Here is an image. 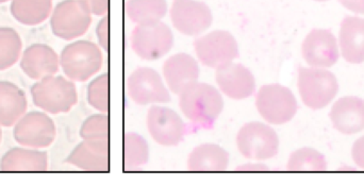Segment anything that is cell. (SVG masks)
<instances>
[{"instance_id":"29","label":"cell","mask_w":364,"mask_h":186,"mask_svg":"<svg viewBox=\"0 0 364 186\" xmlns=\"http://www.w3.org/2000/svg\"><path fill=\"white\" fill-rule=\"evenodd\" d=\"M87 102L100 111L107 113L109 111V75L102 74L94 79L87 87Z\"/></svg>"},{"instance_id":"36","label":"cell","mask_w":364,"mask_h":186,"mask_svg":"<svg viewBox=\"0 0 364 186\" xmlns=\"http://www.w3.org/2000/svg\"><path fill=\"white\" fill-rule=\"evenodd\" d=\"M9 1V0H0V4H4V2Z\"/></svg>"},{"instance_id":"1","label":"cell","mask_w":364,"mask_h":186,"mask_svg":"<svg viewBox=\"0 0 364 186\" xmlns=\"http://www.w3.org/2000/svg\"><path fill=\"white\" fill-rule=\"evenodd\" d=\"M178 96L182 113L197 128L212 127L224 110L222 94L209 83L197 81Z\"/></svg>"},{"instance_id":"26","label":"cell","mask_w":364,"mask_h":186,"mask_svg":"<svg viewBox=\"0 0 364 186\" xmlns=\"http://www.w3.org/2000/svg\"><path fill=\"white\" fill-rule=\"evenodd\" d=\"M149 161V146L146 140L136 132H127L124 138L125 170H136Z\"/></svg>"},{"instance_id":"4","label":"cell","mask_w":364,"mask_h":186,"mask_svg":"<svg viewBox=\"0 0 364 186\" xmlns=\"http://www.w3.org/2000/svg\"><path fill=\"white\" fill-rule=\"evenodd\" d=\"M104 57L95 43L77 40L62 50L60 64L68 79L85 82L95 76L102 66Z\"/></svg>"},{"instance_id":"10","label":"cell","mask_w":364,"mask_h":186,"mask_svg":"<svg viewBox=\"0 0 364 186\" xmlns=\"http://www.w3.org/2000/svg\"><path fill=\"white\" fill-rule=\"evenodd\" d=\"M146 126L153 140L164 147L178 146L188 132L178 113L166 106H151L147 112Z\"/></svg>"},{"instance_id":"6","label":"cell","mask_w":364,"mask_h":186,"mask_svg":"<svg viewBox=\"0 0 364 186\" xmlns=\"http://www.w3.org/2000/svg\"><path fill=\"white\" fill-rule=\"evenodd\" d=\"M237 146L245 159L267 161L279 151V138L273 128L260 121H250L237 132Z\"/></svg>"},{"instance_id":"13","label":"cell","mask_w":364,"mask_h":186,"mask_svg":"<svg viewBox=\"0 0 364 186\" xmlns=\"http://www.w3.org/2000/svg\"><path fill=\"white\" fill-rule=\"evenodd\" d=\"M55 123L48 115L31 112L23 115L14 128V138L18 144L30 148L50 146L55 138Z\"/></svg>"},{"instance_id":"30","label":"cell","mask_w":364,"mask_h":186,"mask_svg":"<svg viewBox=\"0 0 364 186\" xmlns=\"http://www.w3.org/2000/svg\"><path fill=\"white\" fill-rule=\"evenodd\" d=\"M83 140L108 141L109 119L106 114H95L87 119L80 130Z\"/></svg>"},{"instance_id":"33","label":"cell","mask_w":364,"mask_h":186,"mask_svg":"<svg viewBox=\"0 0 364 186\" xmlns=\"http://www.w3.org/2000/svg\"><path fill=\"white\" fill-rule=\"evenodd\" d=\"M352 158L355 164L364 170V136H361L353 145Z\"/></svg>"},{"instance_id":"25","label":"cell","mask_w":364,"mask_h":186,"mask_svg":"<svg viewBox=\"0 0 364 186\" xmlns=\"http://www.w3.org/2000/svg\"><path fill=\"white\" fill-rule=\"evenodd\" d=\"M53 11V0H13V16L27 26H36L46 21Z\"/></svg>"},{"instance_id":"8","label":"cell","mask_w":364,"mask_h":186,"mask_svg":"<svg viewBox=\"0 0 364 186\" xmlns=\"http://www.w3.org/2000/svg\"><path fill=\"white\" fill-rule=\"evenodd\" d=\"M194 50L201 64L218 70L239 58V45L230 32L214 30L194 40Z\"/></svg>"},{"instance_id":"21","label":"cell","mask_w":364,"mask_h":186,"mask_svg":"<svg viewBox=\"0 0 364 186\" xmlns=\"http://www.w3.org/2000/svg\"><path fill=\"white\" fill-rule=\"evenodd\" d=\"M228 165L229 153L214 143L198 145L188 158V170L192 173H223Z\"/></svg>"},{"instance_id":"15","label":"cell","mask_w":364,"mask_h":186,"mask_svg":"<svg viewBox=\"0 0 364 186\" xmlns=\"http://www.w3.org/2000/svg\"><path fill=\"white\" fill-rule=\"evenodd\" d=\"M215 81L220 92L235 100L247 99L256 93L254 74L243 64L230 63L216 70Z\"/></svg>"},{"instance_id":"5","label":"cell","mask_w":364,"mask_h":186,"mask_svg":"<svg viewBox=\"0 0 364 186\" xmlns=\"http://www.w3.org/2000/svg\"><path fill=\"white\" fill-rule=\"evenodd\" d=\"M259 114L272 125H284L294 119L299 110L296 98L289 87L278 83L265 84L256 94Z\"/></svg>"},{"instance_id":"24","label":"cell","mask_w":364,"mask_h":186,"mask_svg":"<svg viewBox=\"0 0 364 186\" xmlns=\"http://www.w3.org/2000/svg\"><path fill=\"white\" fill-rule=\"evenodd\" d=\"M166 0H127L126 14L136 25L161 21L168 13Z\"/></svg>"},{"instance_id":"11","label":"cell","mask_w":364,"mask_h":186,"mask_svg":"<svg viewBox=\"0 0 364 186\" xmlns=\"http://www.w3.org/2000/svg\"><path fill=\"white\" fill-rule=\"evenodd\" d=\"M129 97L139 106L168 104L171 94L157 70L151 67H138L127 79Z\"/></svg>"},{"instance_id":"12","label":"cell","mask_w":364,"mask_h":186,"mask_svg":"<svg viewBox=\"0 0 364 186\" xmlns=\"http://www.w3.org/2000/svg\"><path fill=\"white\" fill-rule=\"evenodd\" d=\"M171 21L175 29L186 36H198L211 27V9L199 0H173Z\"/></svg>"},{"instance_id":"34","label":"cell","mask_w":364,"mask_h":186,"mask_svg":"<svg viewBox=\"0 0 364 186\" xmlns=\"http://www.w3.org/2000/svg\"><path fill=\"white\" fill-rule=\"evenodd\" d=\"M344 8L356 14H364V0H338Z\"/></svg>"},{"instance_id":"27","label":"cell","mask_w":364,"mask_h":186,"mask_svg":"<svg viewBox=\"0 0 364 186\" xmlns=\"http://www.w3.org/2000/svg\"><path fill=\"white\" fill-rule=\"evenodd\" d=\"M287 170L289 172H326L327 162L324 155L320 151L304 147L291 153Z\"/></svg>"},{"instance_id":"35","label":"cell","mask_w":364,"mask_h":186,"mask_svg":"<svg viewBox=\"0 0 364 186\" xmlns=\"http://www.w3.org/2000/svg\"><path fill=\"white\" fill-rule=\"evenodd\" d=\"M235 170H237V172L242 173H260L269 172V168L262 163H247L244 164V165L239 166V168Z\"/></svg>"},{"instance_id":"31","label":"cell","mask_w":364,"mask_h":186,"mask_svg":"<svg viewBox=\"0 0 364 186\" xmlns=\"http://www.w3.org/2000/svg\"><path fill=\"white\" fill-rule=\"evenodd\" d=\"M98 42L105 50H109V17L105 15L96 28Z\"/></svg>"},{"instance_id":"14","label":"cell","mask_w":364,"mask_h":186,"mask_svg":"<svg viewBox=\"0 0 364 186\" xmlns=\"http://www.w3.org/2000/svg\"><path fill=\"white\" fill-rule=\"evenodd\" d=\"M301 55L310 67L329 68L339 60V43L331 30L314 29L301 44Z\"/></svg>"},{"instance_id":"20","label":"cell","mask_w":364,"mask_h":186,"mask_svg":"<svg viewBox=\"0 0 364 186\" xmlns=\"http://www.w3.org/2000/svg\"><path fill=\"white\" fill-rule=\"evenodd\" d=\"M339 48L342 57L350 64L364 62V18L346 16L341 21Z\"/></svg>"},{"instance_id":"7","label":"cell","mask_w":364,"mask_h":186,"mask_svg":"<svg viewBox=\"0 0 364 186\" xmlns=\"http://www.w3.org/2000/svg\"><path fill=\"white\" fill-rule=\"evenodd\" d=\"M174 46L172 29L164 21L136 25L132 33L134 53L145 61H156L170 53Z\"/></svg>"},{"instance_id":"17","label":"cell","mask_w":364,"mask_h":186,"mask_svg":"<svg viewBox=\"0 0 364 186\" xmlns=\"http://www.w3.org/2000/svg\"><path fill=\"white\" fill-rule=\"evenodd\" d=\"M199 65L188 53H176L168 58L164 64V76L166 84L173 93L179 95L188 85L197 82L199 78Z\"/></svg>"},{"instance_id":"16","label":"cell","mask_w":364,"mask_h":186,"mask_svg":"<svg viewBox=\"0 0 364 186\" xmlns=\"http://www.w3.org/2000/svg\"><path fill=\"white\" fill-rule=\"evenodd\" d=\"M333 128L340 133L353 136L364 130V99L357 96L340 98L329 113Z\"/></svg>"},{"instance_id":"38","label":"cell","mask_w":364,"mask_h":186,"mask_svg":"<svg viewBox=\"0 0 364 186\" xmlns=\"http://www.w3.org/2000/svg\"><path fill=\"white\" fill-rule=\"evenodd\" d=\"M316 1H328V0H316Z\"/></svg>"},{"instance_id":"19","label":"cell","mask_w":364,"mask_h":186,"mask_svg":"<svg viewBox=\"0 0 364 186\" xmlns=\"http://www.w3.org/2000/svg\"><path fill=\"white\" fill-rule=\"evenodd\" d=\"M66 162L85 172H109L108 141L83 140Z\"/></svg>"},{"instance_id":"32","label":"cell","mask_w":364,"mask_h":186,"mask_svg":"<svg viewBox=\"0 0 364 186\" xmlns=\"http://www.w3.org/2000/svg\"><path fill=\"white\" fill-rule=\"evenodd\" d=\"M91 11L92 14L105 16L108 12L109 0H81Z\"/></svg>"},{"instance_id":"28","label":"cell","mask_w":364,"mask_h":186,"mask_svg":"<svg viewBox=\"0 0 364 186\" xmlns=\"http://www.w3.org/2000/svg\"><path fill=\"white\" fill-rule=\"evenodd\" d=\"M23 43L12 28H0V70L12 67L21 57Z\"/></svg>"},{"instance_id":"9","label":"cell","mask_w":364,"mask_h":186,"mask_svg":"<svg viewBox=\"0 0 364 186\" xmlns=\"http://www.w3.org/2000/svg\"><path fill=\"white\" fill-rule=\"evenodd\" d=\"M91 23V11L81 0H64L55 6L51 15V29L62 40L80 38Z\"/></svg>"},{"instance_id":"2","label":"cell","mask_w":364,"mask_h":186,"mask_svg":"<svg viewBox=\"0 0 364 186\" xmlns=\"http://www.w3.org/2000/svg\"><path fill=\"white\" fill-rule=\"evenodd\" d=\"M339 89L337 77L326 68H299V96L311 110L326 108L335 99Z\"/></svg>"},{"instance_id":"23","label":"cell","mask_w":364,"mask_h":186,"mask_svg":"<svg viewBox=\"0 0 364 186\" xmlns=\"http://www.w3.org/2000/svg\"><path fill=\"white\" fill-rule=\"evenodd\" d=\"M46 153L33 149L14 148L4 155L0 163L2 172H46Z\"/></svg>"},{"instance_id":"3","label":"cell","mask_w":364,"mask_h":186,"mask_svg":"<svg viewBox=\"0 0 364 186\" xmlns=\"http://www.w3.org/2000/svg\"><path fill=\"white\" fill-rule=\"evenodd\" d=\"M34 104L50 114L66 113L78 102V93L73 81L64 77L48 76L32 87Z\"/></svg>"},{"instance_id":"22","label":"cell","mask_w":364,"mask_h":186,"mask_svg":"<svg viewBox=\"0 0 364 186\" xmlns=\"http://www.w3.org/2000/svg\"><path fill=\"white\" fill-rule=\"evenodd\" d=\"M27 98L17 85L0 81V126L12 127L25 115Z\"/></svg>"},{"instance_id":"37","label":"cell","mask_w":364,"mask_h":186,"mask_svg":"<svg viewBox=\"0 0 364 186\" xmlns=\"http://www.w3.org/2000/svg\"><path fill=\"white\" fill-rule=\"evenodd\" d=\"M1 136H2V132H1V129H0V142H1Z\"/></svg>"},{"instance_id":"18","label":"cell","mask_w":364,"mask_h":186,"mask_svg":"<svg viewBox=\"0 0 364 186\" xmlns=\"http://www.w3.org/2000/svg\"><path fill=\"white\" fill-rule=\"evenodd\" d=\"M59 65L57 53L44 44H34L28 47L21 62V70L34 80L53 76L59 72Z\"/></svg>"}]
</instances>
